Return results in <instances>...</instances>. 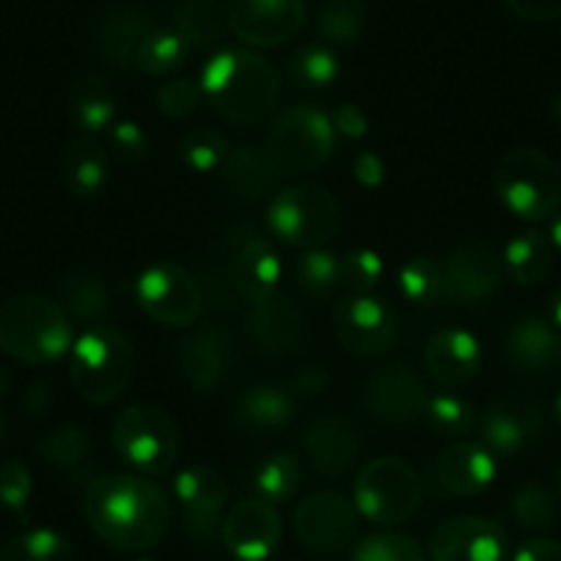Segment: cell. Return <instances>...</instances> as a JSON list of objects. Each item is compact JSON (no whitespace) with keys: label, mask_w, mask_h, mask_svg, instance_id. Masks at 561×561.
Returning <instances> with one entry per match:
<instances>
[{"label":"cell","mask_w":561,"mask_h":561,"mask_svg":"<svg viewBox=\"0 0 561 561\" xmlns=\"http://www.w3.org/2000/svg\"><path fill=\"white\" fill-rule=\"evenodd\" d=\"M174 499L185 510L187 528L193 537L213 539L220 534V512L229 501V482L224 473L207 466H193L176 473Z\"/></svg>","instance_id":"cell-21"},{"label":"cell","mask_w":561,"mask_h":561,"mask_svg":"<svg viewBox=\"0 0 561 561\" xmlns=\"http://www.w3.org/2000/svg\"><path fill=\"white\" fill-rule=\"evenodd\" d=\"M550 242H553V248H559L561 251V213L556 215L553 224H550Z\"/></svg>","instance_id":"cell-57"},{"label":"cell","mask_w":561,"mask_h":561,"mask_svg":"<svg viewBox=\"0 0 561 561\" xmlns=\"http://www.w3.org/2000/svg\"><path fill=\"white\" fill-rule=\"evenodd\" d=\"M399 289L413 306H433L444 298V264L430 256H413L399 270Z\"/></svg>","instance_id":"cell-39"},{"label":"cell","mask_w":561,"mask_h":561,"mask_svg":"<svg viewBox=\"0 0 561 561\" xmlns=\"http://www.w3.org/2000/svg\"><path fill=\"white\" fill-rule=\"evenodd\" d=\"M83 515L105 545L124 553H144L169 531L171 504L147 477L107 473L85 488Z\"/></svg>","instance_id":"cell-1"},{"label":"cell","mask_w":561,"mask_h":561,"mask_svg":"<svg viewBox=\"0 0 561 561\" xmlns=\"http://www.w3.org/2000/svg\"><path fill=\"white\" fill-rule=\"evenodd\" d=\"M300 477H304V466L289 451H278L270 455L262 466L256 468L253 477V488H256L259 499L270 501V504H284L293 499L300 488Z\"/></svg>","instance_id":"cell-36"},{"label":"cell","mask_w":561,"mask_h":561,"mask_svg":"<svg viewBox=\"0 0 561 561\" xmlns=\"http://www.w3.org/2000/svg\"><path fill=\"white\" fill-rule=\"evenodd\" d=\"M499 202L515 218L539 224L556 215L561 204V171L545 152L531 147L510 149L493 174Z\"/></svg>","instance_id":"cell-5"},{"label":"cell","mask_w":561,"mask_h":561,"mask_svg":"<svg viewBox=\"0 0 561 561\" xmlns=\"http://www.w3.org/2000/svg\"><path fill=\"white\" fill-rule=\"evenodd\" d=\"M264 149L280 174H309L322 169L336 149V129L328 113L309 105L287 107L273 122Z\"/></svg>","instance_id":"cell-9"},{"label":"cell","mask_w":561,"mask_h":561,"mask_svg":"<svg viewBox=\"0 0 561 561\" xmlns=\"http://www.w3.org/2000/svg\"><path fill=\"white\" fill-rule=\"evenodd\" d=\"M504 256L488 240H473L444 262V298L455 306H482L504 284Z\"/></svg>","instance_id":"cell-12"},{"label":"cell","mask_w":561,"mask_h":561,"mask_svg":"<svg viewBox=\"0 0 561 561\" xmlns=\"http://www.w3.org/2000/svg\"><path fill=\"white\" fill-rule=\"evenodd\" d=\"M553 118L559 122V127H561V94L556 96V102H553Z\"/></svg>","instance_id":"cell-58"},{"label":"cell","mask_w":561,"mask_h":561,"mask_svg":"<svg viewBox=\"0 0 561 561\" xmlns=\"http://www.w3.org/2000/svg\"><path fill=\"white\" fill-rule=\"evenodd\" d=\"M36 451H39L42 460L61 468V471H78L80 466L91 460V438L85 430L67 424V427H58L56 433L42 438L36 444Z\"/></svg>","instance_id":"cell-40"},{"label":"cell","mask_w":561,"mask_h":561,"mask_svg":"<svg viewBox=\"0 0 561 561\" xmlns=\"http://www.w3.org/2000/svg\"><path fill=\"white\" fill-rule=\"evenodd\" d=\"M553 415H556V421H559V424H561V393H559V397H556V402H553Z\"/></svg>","instance_id":"cell-59"},{"label":"cell","mask_w":561,"mask_h":561,"mask_svg":"<svg viewBox=\"0 0 561 561\" xmlns=\"http://www.w3.org/2000/svg\"><path fill=\"white\" fill-rule=\"evenodd\" d=\"M424 484L419 471L402 457H377L358 473L353 504L358 515L377 526H397L421 510Z\"/></svg>","instance_id":"cell-7"},{"label":"cell","mask_w":561,"mask_h":561,"mask_svg":"<svg viewBox=\"0 0 561 561\" xmlns=\"http://www.w3.org/2000/svg\"><path fill=\"white\" fill-rule=\"evenodd\" d=\"M433 561H504L506 534L499 523L479 515H457L430 537Z\"/></svg>","instance_id":"cell-19"},{"label":"cell","mask_w":561,"mask_h":561,"mask_svg":"<svg viewBox=\"0 0 561 561\" xmlns=\"http://www.w3.org/2000/svg\"><path fill=\"white\" fill-rule=\"evenodd\" d=\"M550 322L561 331V287L553 293V300H550Z\"/></svg>","instance_id":"cell-56"},{"label":"cell","mask_w":561,"mask_h":561,"mask_svg":"<svg viewBox=\"0 0 561 561\" xmlns=\"http://www.w3.org/2000/svg\"><path fill=\"white\" fill-rule=\"evenodd\" d=\"M107 140H111V149L124 160V163L138 165L147 160L149 138L140 124L116 122L111 129H107Z\"/></svg>","instance_id":"cell-49"},{"label":"cell","mask_w":561,"mask_h":561,"mask_svg":"<svg viewBox=\"0 0 561 561\" xmlns=\"http://www.w3.org/2000/svg\"><path fill=\"white\" fill-rule=\"evenodd\" d=\"M138 561H149V559H138Z\"/></svg>","instance_id":"cell-62"},{"label":"cell","mask_w":561,"mask_h":561,"mask_svg":"<svg viewBox=\"0 0 561 561\" xmlns=\"http://www.w3.org/2000/svg\"><path fill=\"white\" fill-rule=\"evenodd\" d=\"M295 402L293 391L280 386H253L237 399V421L240 427L253 430V433H270V430H278L284 424L295 419Z\"/></svg>","instance_id":"cell-30"},{"label":"cell","mask_w":561,"mask_h":561,"mask_svg":"<svg viewBox=\"0 0 561 561\" xmlns=\"http://www.w3.org/2000/svg\"><path fill=\"white\" fill-rule=\"evenodd\" d=\"M479 433L495 457L517 455L542 433V410L531 399L501 397L482 413Z\"/></svg>","instance_id":"cell-22"},{"label":"cell","mask_w":561,"mask_h":561,"mask_svg":"<svg viewBox=\"0 0 561 561\" xmlns=\"http://www.w3.org/2000/svg\"><path fill=\"white\" fill-rule=\"evenodd\" d=\"M331 122L336 135L347 140H360L366 133H369V116L364 113V107L353 105V102H344L336 111L331 113Z\"/></svg>","instance_id":"cell-51"},{"label":"cell","mask_w":561,"mask_h":561,"mask_svg":"<svg viewBox=\"0 0 561 561\" xmlns=\"http://www.w3.org/2000/svg\"><path fill=\"white\" fill-rule=\"evenodd\" d=\"M231 144L224 133L218 129H193L185 138L180 140V158L182 163L191 171H198V174H213L224 165L226 154H229Z\"/></svg>","instance_id":"cell-41"},{"label":"cell","mask_w":561,"mask_h":561,"mask_svg":"<svg viewBox=\"0 0 561 561\" xmlns=\"http://www.w3.org/2000/svg\"><path fill=\"white\" fill-rule=\"evenodd\" d=\"M267 226L280 242L304 251L325 248L339 234L342 213L331 191L320 185H289L273 196Z\"/></svg>","instance_id":"cell-8"},{"label":"cell","mask_w":561,"mask_h":561,"mask_svg":"<svg viewBox=\"0 0 561 561\" xmlns=\"http://www.w3.org/2000/svg\"><path fill=\"white\" fill-rule=\"evenodd\" d=\"M353 561H427V556L408 534L377 531L355 548Z\"/></svg>","instance_id":"cell-43"},{"label":"cell","mask_w":561,"mask_h":561,"mask_svg":"<svg viewBox=\"0 0 561 561\" xmlns=\"http://www.w3.org/2000/svg\"><path fill=\"white\" fill-rule=\"evenodd\" d=\"M72 320L58 300L20 293L0 304V350L23 364H50L72 350Z\"/></svg>","instance_id":"cell-3"},{"label":"cell","mask_w":561,"mask_h":561,"mask_svg":"<svg viewBox=\"0 0 561 561\" xmlns=\"http://www.w3.org/2000/svg\"><path fill=\"white\" fill-rule=\"evenodd\" d=\"M113 446L144 477H163L180 457V427L158 404H129L113 424Z\"/></svg>","instance_id":"cell-6"},{"label":"cell","mask_w":561,"mask_h":561,"mask_svg":"<svg viewBox=\"0 0 561 561\" xmlns=\"http://www.w3.org/2000/svg\"><path fill=\"white\" fill-rule=\"evenodd\" d=\"M427 399V386L404 364H391L371 371L364 388L366 413L382 424H408V421L419 419L424 415Z\"/></svg>","instance_id":"cell-18"},{"label":"cell","mask_w":561,"mask_h":561,"mask_svg":"<svg viewBox=\"0 0 561 561\" xmlns=\"http://www.w3.org/2000/svg\"><path fill=\"white\" fill-rule=\"evenodd\" d=\"M506 7L515 18L528 23H548L561 18V0H506Z\"/></svg>","instance_id":"cell-52"},{"label":"cell","mask_w":561,"mask_h":561,"mask_svg":"<svg viewBox=\"0 0 561 561\" xmlns=\"http://www.w3.org/2000/svg\"><path fill=\"white\" fill-rule=\"evenodd\" d=\"M202 91L209 105L231 124H259L275 111L280 80L273 64L256 50L231 47L215 53L202 72Z\"/></svg>","instance_id":"cell-2"},{"label":"cell","mask_w":561,"mask_h":561,"mask_svg":"<svg viewBox=\"0 0 561 561\" xmlns=\"http://www.w3.org/2000/svg\"><path fill=\"white\" fill-rule=\"evenodd\" d=\"M336 339L347 353L375 358L388 353L399 339L397 314L371 295H353L333 309Z\"/></svg>","instance_id":"cell-14"},{"label":"cell","mask_w":561,"mask_h":561,"mask_svg":"<svg viewBox=\"0 0 561 561\" xmlns=\"http://www.w3.org/2000/svg\"><path fill=\"white\" fill-rule=\"evenodd\" d=\"M7 440V419H3V413H0V444Z\"/></svg>","instance_id":"cell-60"},{"label":"cell","mask_w":561,"mask_h":561,"mask_svg":"<svg viewBox=\"0 0 561 561\" xmlns=\"http://www.w3.org/2000/svg\"><path fill=\"white\" fill-rule=\"evenodd\" d=\"M304 23V0H229L231 34L256 50L287 45L300 34Z\"/></svg>","instance_id":"cell-13"},{"label":"cell","mask_w":561,"mask_h":561,"mask_svg":"<svg viewBox=\"0 0 561 561\" xmlns=\"http://www.w3.org/2000/svg\"><path fill=\"white\" fill-rule=\"evenodd\" d=\"M495 473H499L495 455L477 440H457L435 460L438 484L446 493L460 495V499L484 493L493 484Z\"/></svg>","instance_id":"cell-25"},{"label":"cell","mask_w":561,"mask_h":561,"mask_svg":"<svg viewBox=\"0 0 561 561\" xmlns=\"http://www.w3.org/2000/svg\"><path fill=\"white\" fill-rule=\"evenodd\" d=\"M424 419H427L430 427L435 430L444 438H460L468 430L473 427V408L462 397L455 393H438V397L427 399V408H424Z\"/></svg>","instance_id":"cell-42"},{"label":"cell","mask_w":561,"mask_h":561,"mask_svg":"<svg viewBox=\"0 0 561 561\" xmlns=\"http://www.w3.org/2000/svg\"><path fill=\"white\" fill-rule=\"evenodd\" d=\"M248 333L253 344L267 355H293L309 333V317L289 295L273 293L262 304L251 306Z\"/></svg>","instance_id":"cell-23"},{"label":"cell","mask_w":561,"mask_h":561,"mask_svg":"<svg viewBox=\"0 0 561 561\" xmlns=\"http://www.w3.org/2000/svg\"><path fill=\"white\" fill-rule=\"evenodd\" d=\"M559 364H561V358H559Z\"/></svg>","instance_id":"cell-63"},{"label":"cell","mask_w":561,"mask_h":561,"mask_svg":"<svg viewBox=\"0 0 561 561\" xmlns=\"http://www.w3.org/2000/svg\"><path fill=\"white\" fill-rule=\"evenodd\" d=\"M366 18L364 0H328L317 18V31L331 45H355L364 36Z\"/></svg>","instance_id":"cell-38"},{"label":"cell","mask_w":561,"mask_h":561,"mask_svg":"<svg viewBox=\"0 0 561 561\" xmlns=\"http://www.w3.org/2000/svg\"><path fill=\"white\" fill-rule=\"evenodd\" d=\"M224 270L229 275L237 298L245 304H262L273 293H278L280 259L267 237L259 234L251 224L231 226L220 242Z\"/></svg>","instance_id":"cell-11"},{"label":"cell","mask_w":561,"mask_h":561,"mask_svg":"<svg viewBox=\"0 0 561 561\" xmlns=\"http://www.w3.org/2000/svg\"><path fill=\"white\" fill-rule=\"evenodd\" d=\"M0 561H75V550L64 534L34 528L9 539L0 548Z\"/></svg>","instance_id":"cell-37"},{"label":"cell","mask_w":561,"mask_h":561,"mask_svg":"<svg viewBox=\"0 0 561 561\" xmlns=\"http://www.w3.org/2000/svg\"><path fill=\"white\" fill-rule=\"evenodd\" d=\"M204 100L202 85H196L193 80L174 78L169 83L160 85L158 91V107L163 116L169 118H187L198 111Z\"/></svg>","instance_id":"cell-48"},{"label":"cell","mask_w":561,"mask_h":561,"mask_svg":"<svg viewBox=\"0 0 561 561\" xmlns=\"http://www.w3.org/2000/svg\"><path fill=\"white\" fill-rule=\"evenodd\" d=\"M328 382H331V377H328V371L322 366H309V369L293 377V393H298L304 399H314L325 391Z\"/></svg>","instance_id":"cell-55"},{"label":"cell","mask_w":561,"mask_h":561,"mask_svg":"<svg viewBox=\"0 0 561 561\" xmlns=\"http://www.w3.org/2000/svg\"><path fill=\"white\" fill-rule=\"evenodd\" d=\"M506 358L526 375L553 369L561 358V339L553 322L545 317H526L515 322L506 333Z\"/></svg>","instance_id":"cell-28"},{"label":"cell","mask_w":561,"mask_h":561,"mask_svg":"<svg viewBox=\"0 0 561 561\" xmlns=\"http://www.w3.org/2000/svg\"><path fill=\"white\" fill-rule=\"evenodd\" d=\"M135 377L133 342L113 325H91L72 344V386L85 402L111 404Z\"/></svg>","instance_id":"cell-4"},{"label":"cell","mask_w":561,"mask_h":561,"mask_svg":"<svg viewBox=\"0 0 561 561\" xmlns=\"http://www.w3.org/2000/svg\"><path fill=\"white\" fill-rule=\"evenodd\" d=\"M58 304L69 320L102 322L113 311V295L105 278L89 270H75L58 280Z\"/></svg>","instance_id":"cell-31"},{"label":"cell","mask_w":561,"mask_h":561,"mask_svg":"<svg viewBox=\"0 0 561 561\" xmlns=\"http://www.w3.org/2000/svg\"><path fill=\"white\" fill-rule=\"evenodd\" d=\"M135 300L149 320L165 328H191L202 317V280L176 262H154L135 278Z\"/></svg>","instance_id":"cell-10"},{"label":"cell","mask_w":561,"mask_h":561,"mask_svg":"<svg viewBox=\"0 0 561 561\" xmlns=\"http://www.w3.org/2000/svg\"><path fill=\"white\" fill-rule=\"evenodd\" d=\"M218 171L226 193H231V196L245 204H256L267 198L270 193H275L280 176H284L275 160L270 158L267 149L251 147V144L231 147Z\"/></svg>","instance_id":"cell-26"},{"label":"cell","mask_w":561,"mask_h":561,"mask_svg":"<svg viewBox=\"0 0 561 561\" xmlns=\"http://www.w3.org/2000/svg\"><path fill=\"white\" fill-rule=\"evenodd\" d=\"M293 75L300 85L317 91L336 83L339 75H342V67H339V58L331 47L309 45L304 50H298V56L293 58Z\"/></svg>","instance_id":"cell-44"},{"label":"cell","mask_w":561,"mask_h":561,"mask_svg":"<svg viewBox=\"0 0 561 561\" xmlns=\"http://www.w3.org/2000/svg\"><path fill=\"white\" fill-rule=\"evenodd\" d=\"M61 171L75 196H96L107 182V149L94 135H83L67 147L61 158Z\"/></svg>","instance_id":"cell-32"},{"label":"cell","mask_w":561,"mask_h":561,"mask_svg":"<svg viewBox=\"0 0 561 561\" xmlns=\"http://www.w3.org/2000/svg\"><path fill=\"white\" fill-rule=\"evenodd\" d=\"M424 364L440 386H466L477 377L479 364H482V344L473 333L444 328L430 339Z\"/></svg>","instance_id":"cell-27"},{"label":"cell","mask_w":561,"mask_h":561,"mask_svg":"<svg viewBox=\"0 0 561 561\" xmlns=\"http://www.w3.org/2000/svg\"><path fill=\"white\" fill-rule=\"evenodd\" d=\"M510 510L512 517H515L523 528H528V531H542V528H548L550 523H553L556 501L548 488L531 482L523 484V488L512 495Z\"/></svg>","instance_id":"cell-46"},{"label":"cell","mask_w":561,"mask_h":561,"mask_svg":"<svg viewBox=\"0 0 561 561\" xmlns=\"http://www.w3.org/2000/svg\"><path fill=\"white\" fill-rule=\"evenodd\" d=\"M187 56H191V45L182 39V34H176L174 28H152V34L140 45L135 67L152 78H171L185 67Z\"/></svg>","instance_id":"cell-35"},{"label":"cell","mask_w":561,"mask_h":561,"mask_svg":"<svg viewBox=\"0 0 561 561\" xmlns=\"http://www.w3.org/2000/svg\"><path fill=\"white\" fill-rule=\"evenodd\" d=\"M382 273H386V264H382L380 253L369 251V248H358L339 259V280L353 295H369L380 284Z\"/></svg>","instance_id":"cell-47"},{"label":"cell","mask_w":561,"mask_h":561,"mask_svg":"<svg viewBox=\"0 0 561 561\" xmlns=\"http://www.w3.org/2000/svg\"><path fill=\"white\" fill-rule=\"evenodd\" d=\"M300 446H304L311 468L325 479L347 477L360 457L358 430L336 410L311 415L300 435Z\"/></svg>","instance_id":"cell-17"},{"label":"cell","mask_w":561,"mask_h":561,"mask_svg":"<svg viewBox=\"0 0 561 561\" xmlns=\"http://www.w3.org/2000/svg\"><path fill=\"white\" fill-rule=\"evenodd\" d=\"M34 493L31 471L20 460H7L0 466V504L9 510H23Z\"/></svg>","instance_id":"cell-50"},{"label":"cell","mask_w":561,"mask_h":561,"mask_svg":"<svg viewBox=\"0 0 561 561\" xmlns=\"http://www.w3.org/2000/svg\"><path fill=\"white\" fill-rule=\"evenodd\" d=\"M149 34H152V18L144 9H107L91 31V50L111 67H135L140 45Z\"/></svg>","instance_id":"cell-24"},{"label":"cell","mask_w":561,"mask_h":561,"mask_svg":"<svg viewBox=\"0 0 561 561\" xmlns=\"http://www.w3.org/2000/svg\"><path fill=\"white\" fill-rule=\"evenodd\" d=\"M353 176L360 187H380L386 182V163L380 154L375 152H360L353 163Z\"/></svg>","instance_id":"cell-53"},{"label":"cell","mask_w":561,"mask_h":561,"mask_svg":"<svg viewBox=\"0 0 561 561\" xmlns=\"http://www.w3.org/2000/svg\"><path fill=\"white\" fill-rule=\"evenodd\" d=\"M75 124L85 133H105L116 124V96L111 94L100 78H83L72 91L69 100Z\"/></svg>","instance_id":"cell-34"},{"label":"cell","mask_w":561,"mask_h":561,"mask_svg":"<svg viewBox=\"0 0 561 561\" xmlns=\"http://www.w3.org/2000/svg\"><path fill=\"white\" fill-rule=\"evenodd\" d=\"M284 526L275 506L264 499H242L226 512L220 539L240 561H267L278 550Z\"/></svg>","instance_id":"cell-16"},{"label":"cell","mask_w":561,"mask_h":561,"mask_svg":"<svg viewBox=\"0 0 561 561\" xmlns=\"http://www.w3.org/2000/svg\"><path fill=\"white\" fill-rule=\"evenodd\" d=\"M512 561H561V542L550 537H531L517 548Z\"/></svg>","instance_id":"cell-54"},{"label":"cell","mask_w":561,"mask_h":561,"mask_svg":"<svg viewBox=\"0 0 561 561\" xmlns=\"http://www.w3.org/2000/svg\"><path fill=\"white\" fill-rule=\"evenodd\" d=\"M559 499H561V468H559Z\"/></svg>","instance_id":"cell-61"},{"label":"cell","mask_w":561,"mask_h":561,"mask_svg":"<svg viewBox=\"0 0 561 561\" xmlns=\"http://www.w3.org/2000/svg\"><path fill=\"white\" fill-rule=\"evenodd\" d=\"M501 256H504L506 275L523 287H531L548 275L553 264V242L542 231H523L515 240L506 242Z\"/></svg>","instance_id":"cell-33"},{"label":"cell","mask_w":561,"mask_h":561,"mask_svg":"<svg viewBox=\"0 0 561 561\" xmlns=\"http://www.w3.org/2000/svg\"><path fill=\"white\" fill-rule=\"evenodd\" d=\"M174 364L182 380L202 393H213L224 386L234 366V342L224 328H198L182 339L174 350Z\"/></svg>","instance_id":"cell-20"},{"label":"cell","mask_w":561,"mask_h":561,"mask_svg":"<svg viewBox=\"0 0 561 561\" xmlns=\"http://www.w3.org/2000/svg\"><path fill=\"white\" fill-rule=\"evenodd\" d=\"M174 31L191 50H207L229 34V3L226 0H180L174 7Z\"/></svg>","instance_id":"cell-29"},{"label":"cell","mask_w":561,"mask_h":561,"mask_svg":"<svg viewBox=\"0 0 561 561\" xmlns=\"http://www.w3.org/2000/svg\"><path fill=\"white\" fill-rule=\"evenodd\" d=\"M295 534L300 542L317 553H336L347 548L358 534V510L347 495L322 490L300 501L295 510Z\"/></svg>","instance_id":"cell-15"},{"label":"cell","mask_w":561,"mask_h":561,"mask_svg":"<svg viewBox=\"0 0 561 561\" xmlns=\"http://www.w3.org/2000/svg\"><path fill=\"white\" fill-rule=\"evenodd\" d=\"M298 280L306 295L311 298H328L333 289L342 287L339 280V256L325 248L317 251H306L304 259L298 262Z\"/></svg>","instance_id":"cell-45"}]
</instances>
